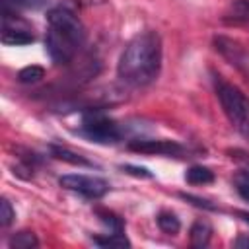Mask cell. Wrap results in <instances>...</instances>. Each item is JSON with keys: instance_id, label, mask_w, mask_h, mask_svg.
Segmentation results:
<instances>
[{"instance_id": "cell-1", "label": "cell", "mask_w": 249, "mask_h": 249, "mask_svg": "<svg viewBox=\"0 0 249 249\" xmlns=\"http://www.w3.org/2000/svg\"><path fill=\"white\" fill-rule=\"evenodd\" d=\"M161 60L163 45L160 33L142 31L124 45L117 62V76L130 88H144L160 76Z\"/></svg>"}, {"instance_id": "cell-2", "label": "cell", "mask_w": 249, "mask_h": 249, "mask_svg": "<svg viewBox=\"0 0 249 249\" xmlns=\"http://www.w3.org/2000/svg\"><path fill=\"white\" fill-rule=\"evenodd\" d=\"M86 43V27L78 14L66 6L51 8L47 14L45 51L54 64H68Z\"/></svg>"}, {"instance_id": "cell-3", "label": "cell", "mask_w": 249, "mask_h": 249, "mask_svg": "<svg viewBox=\"0 0 249 249\" xmlns=\"http://www.w3.org/2000/svg\"><path fill=\"white\" fill-rule=\"evenodd\" d=\"M214 91L231 126L239 134L249 138V99L247 95L235 84L224 80L218 74L214 76Z\"/></svg>"}, {"instance_id": "cell-4", "label": "cell", "mask_w": 249, "mask_h": 249, "mask_svg": "<svg viewBox=\"0 0 249 249\" xmlns=\"http://www.w3.org/2000/svg\"><path fill=\"white\" fill-rule=\"evenodd\" d=\"M82 132L97 144H115L123 138V128L117 121L99 111H89L82 119Z\"/></svg>"}, {"instance_id": "cell-5", "label": "cell", "mask_w": 249, "mask_h": 249, "mask_svg": "<svg viewBox=\"0 0 249 249\" xmlns=\"http://www.w3.org/2000/svg\"><path fill=\"white\" fill-rule=\"evenodd\" d=\"M58 185L66 191L78 193L86 198H101L109 193V183L95 175H82V173H68L58 179Z\"/></svg>"}, {"instance_id": "cell-6", "label": "cell", "mask_w": 249, "mask_h": 249, "mask_svg": "<svg viewBox=\"0 0 249 249\" xmlns=\"http://www.w3.org/2000/svg\"><path fill=\"white\" fill-rule=\"evenodd\" d=\"M0 39L4 45L21 47V45L33 43L35 35H33V29L29 27V23L25 19L12 14L10 8H2V37Z\"/></svg>"}, {"instance_id": "cell-7", "label": "cell", "mask_w": 249, "mask_h": 249, "mask_svg": "<svg viewBox=\"0 0 249 249\" xmlns=\"http://www.w3.org/2000/svg\"><path fill=\"white\" fill-rule=\"evenodd\" d=\"M128 150L148 156H165V158H181L185 154V148L175 140L165 138H136L128 142Z\"/></svg>"}, {"instance_id": "cell-8", "label": "cell", "mask_w": 249, "mask_h": 249, "mask_svg": "<svg viewBox=\"0 0 249 249\" xmlns=\"http://www.w3.org/2000/svg\"><path fill=\"white\" fill-rule=\"evenodd\" d=\"M214 47L226 60H230V64H235L237 68L249 72V51L243 49V45H239L237 41H233L230 37L216 35L214 37Z\"/></svg>"}, {"instance_id": "cell-9", "label": "cell", "mask_w": 249, "mask_h": 249, "mask_svg": "<svg viewBox=\"0 0 249 249\" xmlns=\"http://www.w3.org/2000/svg\"><path fill=\"white\" fill-rule=\"evenodd\" d=\"M191 245L193 247H206L212 237V224L208 220H195L191 226Z\"/></svg>"}, {"instance_id": "cell-10", "label": "cell", "mask_w": 249, "mask_h": 249, "mask_svg": "<svg viewBox=\"0 0 249 249\" xmlns=\"http://www.w3.org/2000/svg\"><path fill=\"white\" fill-rule=\"evenodd\" d=\"M185 181L189 185H208L214 181V171L204 165H191L185 171Z\"/></svg>"}, {"instance_id": "cell-11", "label": "cell", "mask_w": 249, "mask_h": 249, "mask_svg": "<svg viewBox=\"0 0 249 249\" xmlns=\"http://www.w3.org/2000/svg\"><path fill=\"white\" fill-rule=\"evenodd\" d=\"M226 19L233 23H249V0H233L226 12Z\"/></svg>"}, {"instance_id": "cell-12", "label": "cell", "mask_w": 249, "mask_h": 249, "mask_svg": "<svg viewBox=\"0 0 249 249\" xmlns=\"http://www.w3.org/2000/svg\"><path fill=\"white\" fill-rule=\"evenodd\" d=\"M51 154L56 158V160H62L66 163H72V165H84V167H93V163L89 160H86L84 156L68 150V148H60V146H51Z\"/></svg>"}, {"instance_id": "cell-13", "label": "cell", "mask_w": 249, "mask_h": 249, "mask_svg": "<svg viewBox=\"0 0 249 249\" xmlns=\"http://www.w3.org/2000/svg\"><path fill=\"white\" fill-rule=\"evenodd\" d=\"M156 224H158V228H160L163 233H167V235H175V233H179V230H181L179 218H177L173 212H169V210H161V212L156 216Z\"/></svg>"}, {"instance_id": "cell-14", "label": "cell", "mask_w": 249, "mask_h": 249, "mask_svg": "<svg viewBox=\"0 0 249 249\" xmlns=\"http://www.w3.org/2000/svg\"><path fill=\"white\" fill-rule=\"evenodd\" d=\"M93 243H97L99 247H130V241L126 239V235L123 231H111L105 235H95Z\"/></svg>"}, {"instance_id": "cell-15", "label": "cell", "mask_w": 249, "mask_h": 249, "mask_svg": "<svg viewBox=\"0 0 249 249\" xmlns=\"http://www.w3.org/2000/svg\"><path fill=\"white\" fill-rule=\"evenodd\" d=\"M8 245L12 249H35L39 245V239L35 237L33 231H18L10 237Z\"/></svg>"}, {"instance_id": "cell-16", "label": "cell", "mask_w": 249, "mask_h": 249, "mask_svg": "<svg viewBox=\"0 0 249 249\" xmlns=\"http://www.w3.org/2000/svg\"><path fill=\"white\" fill-rule=\"evenodd\" d=\"M95 214H97V218L109 228V231H123V230H124V222H123V218H119L115 212L97 208Z\"/></svg>"}, {"instance_id": "cell-17", "label": "cell", "mask_w": 249, "mask_h": 249, "mask_svg": "<svg viewBox=\"0 0 249 249\" xmlns=\"http://www.w3.org/2000/svg\"><path fill=\"white\" fill-rule=\"evenodd\" d=\"M41 78H45V68L43 66H37V64H31V66H25L18 72V80L21 84H35L39 82Z\"/></svg>"}, {"instance_id": "cell-18", "label": "cell", "mask_w": 249, "mask_h": 249, "mask_svg": "<svg viewBox=\"0 0 249 249\" xmlns=\"http://www.w3.org/2000/svg\"><path fill=\"white\" fill-rule=\"evenodd\" d=\"M233 185H235V191L239 193V196L243 198V200H247L249 202V171H239V173H235V177H233Z\"/></svg>"}, {"instance_id": "cell-19", "label": "cell", "mask_w": 249, "mask_h": 249, "mask_svg": "<svg viewBox=\"0 0 249 249\" xmlns=\"http://www.w3.org/2000/svg\"><path fill=\"white\" fill-rule=\"evenodd\" d=\"M49 0H2L4 6H12L16 8H25V10H39L43 6H47Z\"/></svg>"}, {"instance_id": "cell-20", "label": "cell", "mask_w": 249, "mask_h": 249, "mask_svg": "<svg viewBox=\"0 0 249 249\" xmlns=\"http://www.w3.org/2000/svg\"><path fill=\"white\" fill-rule=\"evenodd\" d=\"M16 218V212L12 208V202L8 198H2L0 200V226L2 228H8Z\"/></svg>"}, {"instance_id": "cell-21", "label": "cell", "mask_w": 249, "mask_h": 249, "mask_svg": "<svg viewBox=\"0 0 249 249\" xmlns=\"http://www.w3.org/2000/svg\"><path fill=\"white\" fill-rule=\"evenodd\" d=\"M181 198H185V200H189V202H193L195 206H198V208H206V210H216V206L210 202V200H206V198H200V196H195V195H187V193H181Z\"/></svg>"}, {"instance_id": "cell-22", "label": "cell", "mask_w": 249, "mask_h": 249, "mask_svg": "<svg viewBox=\"0 0 249 249\" xmlns=\"http://www.w3.org/2000/svg\"><path fill=\"white\" fill-rule=\"evenodd\" d=\"M123 171H126V173H130L134 177H142V179H150L152 177V173L146 167H138V165H130V163L123 165Z\"/></svg>"}, {"instance_id": "cell-23", "label": "cell", "mask_w": 249, "mask_h": 249, "mask_svg": "<svg viewBox=\"0 0 249 249\" xmlns=\"http://www.w3.org/2000/svg\"><path fill=\"white\" fill-rule=\"evenodd\" d=\"M233 247H237V249H247V247H249V235H239V237L233 241Z\"/></svg>"}, {"instance_id": "cell-24", "label": "cell", "mask_w": 249, "mask_h": 249, "mask_svg": "<svg viewBox=\"0 0 249 249\" xmlns=\"http://www.w3.org/2000/svg\"><path fill=\"white\" fill-rule=\"evenodd\" d=\"M235 214H237V216H239L243 222H247V224H249V212H245V210H237Z\"/></svg>"}]
</instances>
